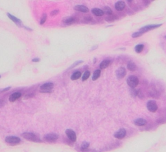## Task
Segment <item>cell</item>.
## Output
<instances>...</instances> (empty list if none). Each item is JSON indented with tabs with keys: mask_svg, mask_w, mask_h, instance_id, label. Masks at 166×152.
Listing matches in <instances>:
<instances>
[{
	"mask_svg": "<svg viewBox=\"0 0 166 152\" xmlns=\"http://www.w3.org/2000/svg\"><path fill=\"white\" fill-rule=\"evenodd\" d=\"M66 134L67 135V137H68V139H70V141L74 142L77 141V136L75 133V131L72 129H68L66 130Z\"/></svg>",
	"mask_w": 166,
	"mask_h": 152,
	"instance_id": "ba28073f",
	"label": "cell"
},
{
	"mask_svg": "<svg viewBox=\"0 0 166 152\" xmlns=\"http://www.w3.org/2000/svg\"><path fill=\"white\" fill-rule=\"evenodd\" d=\"M103 11L104 14H105L106 15L110 16L112 14V11L109 7H107V6L104 7L103 9Z\"/></svg>",
	"mask_w": 166,
	"mask_h": 152,
	"instance_id": "44dd1931",
	"label": "cell"
},
{
	"mask_svg": "<svg viewBox=\"0 0 166 152\" xmlns=\"http://www.w3.org/2000/svg\"><path fill=\"white\" fill-rule=\"evenodd\" d=\"M116 77H117V79H122L126 76V69L124 68V67H120L119 68H118L116 71Z\"/></svg>",
	"mask_w": 166,
	"mask_h": 152,
	"instance_id": "8fae6325",
	"label": "cell"
},
{
	"mask_svg": "<svg viewBox=\"0 0 166 152\" xmlns=\"http://www.w3.org/2000/svg\"><path fill=\"white\" fill-rule=\"evenodd\" d=\"M77 21V18L75 17H73V16H68V17L64 18L62 20L63 23L66 24V25H72V24L75 23Z\"/></svg>",
	"mask_w": 166,
	"mask_h": 152,
	"instance_id": "9c48e42d",
	"label": "cell"
},
{
	"mask_svg": "<svg viewBox=\"0 0 166 152\" xmlns=\"http://www.w3.org/2000/svg\"><path fill=\"white\" fill-rule=\"evenodd\" d=\"M126 130L123 128L122 129H120L119 130H118L117 131H116L115 133H114V137L116 138L117 139H123L125 136H126Z\"/></svg>",
	"mask_w": 166,
	"mask_h": 152,
	"instance_id": "30bf717a",
	"label": "cell"
},
{
	"mask_svg": "<svg viewBox=\"0 0 166 152\" xmlns=\"http://www.w3.org/2000/svg\"><path fill=\"white\" fill-rule=\"evenodd\" d=\"M134 124L138 126H144L147 124V121L143 118H138L134 121Z\"/></svg>",
	"mask_w": 166,
	"mask_h": 152,
	"instance_id": "2e32d148",
	"label": "cell"
},
{
	"mask_svg": "<svg viewBox=\"0 0 166 152\" xmlns=\"http://www.w3.org/2000/svg\"><path fill=\"white\" fill-rule=\"evenodd\" d=\"M90 146V143L87 142H84L81 145V149L82 150H86Z\"/></svg>",
	"mask_w": 166,
	"mask_h": 152,
	"instance_id": "4316f807",
	"label": "cell"
},
{
	"mask_svg": "<svg viewBox=\"0 0 166 152\" xmlns=\"http://www.w3.org/2000/svg\"><path fill=\"white\" fill-rule=\"evenodd\" d=\"M162 25V23H160V24H151V25H146V26H144L143 27L140 29V31L141 32H143L144 33H145V32H147L149 31L153 30V29H157L160 27Z\"/></svg>",
	"mask_w": 166,
	"mask_h": 152,
	"instance_id": "5b68a950",
	"label": "cell"
},
{
	"mask_svg": "<svg viewBox=\"0 0 166 152\" xmlns=\"http://www.w3.org/2000/svg\"><path fill=\"white\" fill-rule=\"evenodd\" d=\"M147 108L150 112H155L158 109V105L155 101L151 100V101H149L147 102Z\"/></svg>",
	"mask_w": 166,
	"mask_h": 152,
	"instance_id": "52a82bcc",
	"label": "cell"
},
{
	"mask_svg": "<svg viewBox=\"0 0 166 152\" xmlns=\"http://www.w3.org/2000/svg\"><path fill=\"white\" fill-rule=\"evenodd\" d=\"M106 20L107 22H113L115 20V18H114V16H107V17L106 18Z\"/></svg>",
	"mask_w": 166,
	"mask_h": 152,
	"instance_id": "f1b7e54d",
	"label": "cell"
},
{
	"mask_svg": "<svg viewBox=\"0 0 166 152\" xmlns=\"http://www.w3.org/2000/svg\"><path fill=\"white\" fill-rule=\"evenodd\" d=\"M3 105V101H2L1 99H0V105Z\"/></svg>",
	"mask_w": 166,
	"mask_h": 152,
	"instance_id": "836d02e7",
	"label": "cell"
},
{
	"mask_svg": "<svg viewBox=\"0 0 166 152\" xmlns=\"http://www.w3.org/2000/svg\"><path fill=\"white\" fill-rule=\"evenodd\" d=\"M126 83L130 87L132 88L136 87L139 84V79L138 78L135 76H130L127 78Z\"/></svg>",
	"mask_w": 166,
	"mask_h": 152,
	"instance_id": "7a4b0ae2",
	"label": "cell"
},
{
	"mask_svg": "<svg viewBox=\"0 0 166 152\" xmlns=\"http://www.w3.org/2000/svg\"><path fill=\"white\" fill-rule=\"evenodd\" d=\"M101 75V70H96L93 72V74L92 76V80L93 81H95L100 77Z\"/></svg>",
	"mask_w": 166,
	"mask_h": 152,
	"instance_id": "7402d4cb",
	"label": "cell"
},
{
	"mask_svg": "<svg viewBox=\"0 0 166 152\" xmlns=\"http://www.w3.org/2000/svg\"><path fill=\"white\" fill-rule=\"evenodd\" d=\"M21 96V94L20 92H14V93L12 94L9 97V101L10 102H14L18 99H19L20 98Z\"/></svg>",
	"mask_w": 166,
	"mask_h": 152,
	"instance_id": "9a60e30c",
	"label": "cell"
},
{
	"mask_svg": "<svg viewBox=\"0 0 166 152\" xmlns=\"http://www.w3.org/2000/svg\"><path fill=\"white\" fill-rule=\"evenodd\" d=\"M5 142L10 145H16L20 143L21 140L19 137L15 136H8L5 138Z\"/></svg>",
	"mask_w": 166,
	"mask_h": 152,
	"instance_id": "277c9868",
	"label": "cell"
},
{
	"mask_svg": "<svg viewBox=\"0 0 166 152\" xmlns=\"http://www.w3.org/2000/svg\"><path fill=\"white\" fill-rule=\"evenodd\" d=\"M110 64V60H104L100 63L99 67H100L101 69H104L106 68H107L109 66Z\"/></svg>",
	"mask_w": 166,
	"mask_h": 152,
	"instance_id": "d6986e66",
	"label": "cell"
},
{
	"mask_svg": "<svg viewBox=\"0 0 166 152\" xmlns=\"http://www.w3.org/2000/svg\"><path fill=\"white\" fill-rule=\"evenodd\" d=\"M125 7V3L123 1H119L115 3V9L117 11H122Z\"/></svg>",
	"mask_w": 166,
	"mask_h": 152,
	"instance_id": "5bb4252c",
	"label": "cell"
},
{
	"mask_svg": "<svg viewBox=\"0 0 166 152\" xmlns=\"http://www.w3.org/2000/svg\"><path fill=\"white\" fill-rule=\"evenodd\" d=\"M92 12L95 16H102L104 15V12L103 10L98 9V8H94L92 10Z\"/></svg>",
	"mask_w": 166,
	"mask_h": 152,
	"instance_id": "e0dca14e",
	"label": "cell"
},
{
	"mask_svg": "<svg viewBox=\"0 0 166 152\" xmlns=\"http://www.w3.org/2000/svg\"><path fill=\"white\" fill-rule=\"evenodd\" d=\"M10 88L11 87H7V88H5V89H3V90L1 91V92H5V91H7V90H9V89H10Z\"/></svg>",
	"mask_w": 166,
	"mask_h": 152,
	"instance_id": "1f68e13d",
	"label": "cell"
},
{
	"mask_svg": "<svg viewBox=\"0 0 166 152\" xmlns=\"http://www.w3.org/2000/svg\"><path fill=\"white\" fill-rule=\"evenodd\" d=\"M98 47V46L97 45V46H93L92 49L90 50V51H93V50H95V49H97V48Z\"/></svg>",
	"mask_w": 166,
	"mask_h": 152,
	"instance_id": "d6a6232c",
	"label": "cell"
},
{
	"mask_svg": "<svg viewBox=\"0 0 166 152\" xmlns=\"http://www.w3.org/2000/svg\"><path fill=\"white\" fill-rule=\"evenodd\" d=\"M21 137L26 139L27 141H32L34 142H40L41 141L38 137H36L34 133H29V132H25V133L21 134Z\"/></svg>",
	"mask_w": 166,
	"mask_h": 152,
	"instance_id": "6da1fadb",
	"label": "cell"
},
{
	"mask_svg": "<svg viewBox=\"0 0 166 152\" xmlns=\"http://www.w3.org/2000/svg\"><path fill=\"white\" fill-rule=\"evenodd\" d=\"M165 38H166V36H165Z\"/></svg>",
	"mask_w": 166,
	"mask_h": 152,
	"instance_id": "e575fe53",
	"label": "cell"
},
{
	"mask_svg": "<svg viewBox=\"0 0 166 152\" xmlns=\"http://www.w3.org/2000/svg\"><path fill=\"white\" fill-rule=\"evenodd\" d=\"M40 61V60L39 58H34V59H33L32 60V62H39Z\"/></svg>",
	"mask_w": 166,
	"mask_h": 152,
	"instance_id": "4dcf8cb0",
	"label": "cell"
},
{
	"mask_svg": "<svg viewBox=\"0 0 166 152\" xmlns=\"http://www.w3.org/2000/svg\"><path fill=\"white\" fill-rule=\"evenodd\" d=\"M81 72H79V71H77V72H75V73H73V74L71 76V79L72 81H75V80H77L78 79H79L81 76Z\"/></svg>",
	"mask_w": 166,
	"mask_h": 152,
	"instance_id": "ffe728a7",
	"label": "cell"
},
{
	"mask_svg": "<svg viewBox=\"0 0 166 152\" xmlns=\"http://www.w3.org/2000/svg\"><path fill=\"white\" fill-rule=\"evenodd\" d=\"M0 78H1V76H0Z\"/></svg>",
	"mask_w": 166,
	"mask_h": 152,
	"instance_id": "d590c367",
	"label": "cell"
},
{
	"mask_svg": "<svg viewBox=\"0 0 166 152\" xmlns=\"http://www.w3.org/2000/svg\"><path fill=\"white\" fill-rule=\"evenodd\" d=\"M74 9L75 11H77L79 12H84V13H86L89 12V9L87 7L83 5H79L75 6Z\"/></svg>",
	"mask_w": 166,
	"mask_h": 152,
	"instance_id": "4fadbf2b",
	"label": "cell"
},
{
	"mask_svg": "<svg viewBox=\"0 0 166 152\" xmlns=\"http://www.w3.org/2000/svg\"><path fill=\"white\" fill-rule=\"evenodd\" d=\"M144 48V44H138L137 46H135V48H134V49H135V51H136V53H140L142 51H143Z\"/></svg>",
	"mask_w": 166,
	"mask_h": 152,
	"instance_id": "603a6c76",
	"label": "cell"
},
{
	"mask_svg": "<svg viewBox=\"0 0 166 152\" xmlns=\"http://www.w3.org/2000/svg\"><path fill=\"white\" fill-rule=\"evenodd\" d=\"M83 63V61H77V62H75V63H73V65L71 66L68 69H72V68H73L74 67H75L76 66H77V65H79V64H81V63Z\"/></svg>",
	"mask_w": 166,
	"mask_h": 152,
	"instance_id": "83f0119b",
	"label": "cell"
},
{
	"mask_svg": "<svg viewBox=\"0 0 166 152\" xmlns=\"http://www.w3.org/2000/svg\"><path fill=\"white\" fill-rule=\"evenodd\" d=\"M127 68H128V70L134 72V71H135L136 70L137 66H136V64H135L134 62H132V61H129L128 63V64H127Z\"/></svg>",
	"mask_w": 166,
	"mask_h": 152,
	"instance_id": "ac0fdd59",
	"label": "cell"
},
{
	"mask_svg": "<svg viewBox=\"0 0 166 152\" xmlns=\"http://www.w3.org/2000/svg\"><path fill=\"white\" fill-rule=\"evenodd\" d=\"M43 139L45 141L49 142H53L57 141L59 139V135L56 133H49L45 135L43 137Z\"/></svg>",
	"mask_w": 166,
	"mask_h": 152,
	"instance_id": "8992f818",
	"label": "cell"
},
{
	"mask_svg": "<svg viewBox=\"0 0 166 152\" xmlns=\"http://www.w3.org/2000/svg\"><path fill=\"white\" fill-rule=\"evenodd\" d=\"M46 20H47V14L45 13H43V15H42V17L41 18V20H40V25H42V24L45 23Z\"/></svg>",
	"mask_w": 166,
	"mask_h": 152,
	"instance_id": "484cf974",
	"label": "cell"
},
{
	"mask_svg": "<svg viewBox=\"0 0 166 152\" xmlns=\"http://www.w3.org/2000/svg\"><path fill=\"white\" fill-rule=\"evenodd\" d=\"M7 16L9 17V18H10V19L12 21H13L18 26L20 27H24L23 25V23L22 22H21V20L18 19V18H17L16 17H15L14 16L12 15V14H10V13H7Z\"/></svg>",
	"mask_w": 166,
	"mask_h": 152,
	"instance_id": "7c38bea8",
	"label": "cell"
},
{
	"mask_svg": "<svg viewBox=\"0 0 166 152\" xmlns=\"http://www.w3.org/2000/svg\"><path fill=\"white\" fill-rule=\"evenodd\" d=\"M59 13V10H55V11H53L51 12V14H50V15H51V16H56Z\"/></svg>",
	"mask_w": 166,
	"mask_h": 152,
	"instance_id": "f546056e",
	"label": "cell"
},
{
	"mask_svg": "<svg viewBox=\"0 0 166 152\" xmlns=\"http://www.w3.org/2000/svg\"><path fill=\"white\" fill-rule=\"evenodd\" d=\"M90 76V72L89 71H86L84 72V74H83V77H82V81H86V80L89 78Z\"/></svg>",
	"mask_w": 166,
	"mask_h": 152,
	"instance_id": "cb8c5ba5",
	"label": "cell"
},
{
	"mask_svg": "<svg viewBox=\"0 0 166 152\" xmlns=\"http://www.w3.org/2000/svg\"><path fill=\"white\" fill-rule=\"evenodd\" d=\"M144 34V33L141 32V31H138V32H135L132 34V38H137L139 36H141L142 34Z\"/></svg>",
	"mask_w": 166,
	"mask_h": 152,
	"instance_id": "d4e9b609",
	"label": "cell"
},
{
	"mask_svg": "<svg viewBox=\"0 0 166 152\" xmlns=\"http://www.w3.org/2000/svg\"><path fill=\"white\" fill-rule=\"evenodd\" d=\"M54 87V84L53 83H46L43 84L40 87V92L42 93H49L52 91Z\"/></svg>",
	"mask_w": 166,
	"mask_h": 152,
	"instance_id": "3957f363",
	"label": "cell"
}]
</instances>
